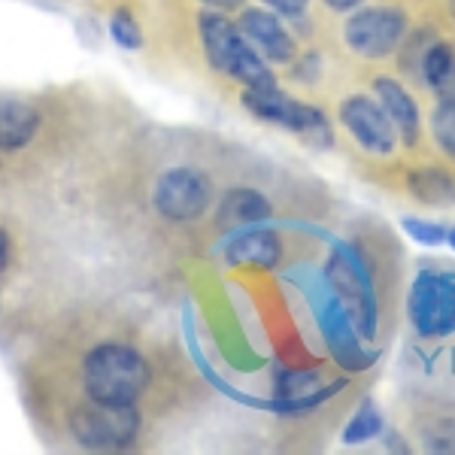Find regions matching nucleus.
I'll use <instances>...</instances> for the list:
<instances>
[{
	"instance_id": "9d476101",
	"label": "nucleus",
	"mask_w": 455,
	"mask_h": 455,
	"mask_svg": "<svg viewBox=\"0 0 455 455\" xmlns=\"http://www.w3.org/2000/svg\"><path fill=\"white\" fill-rule=\"evenodd\" d=\"M337 119L352 137V143L373 158H388L398 149V131H395L388 113L373 94H349V98H343L340 107H337Z\"/></svg>"
},
{
	"instance_id": "c85d7f7f",
	"label": "nucleus",
	"mask_w": 455,
	"mask_h": 455,
	"mask_svg": "<svg viewBox=\"0 0 455 455\" xmlns=\"http://www.w3.org/2000/svg\"><path fill=\"white\" fill-rule=\"evenodd\" d=\"M446 246L455 249V225H450V231H446Z\"/></svg>"
},
{
	"instance_id": "ddd939ff",
	"label": "nucleus",
	"mask_w": 455,
	"mask_h": 455,
	"mask_svg": "<svg viewBox=\"0 0 455 455\" xmlns=\"http://www.w3.org/2000/svg\"><path fill=\"white\" fill-rule=\"evenodd\" d=\"M285 255L283 237L270 228H240L234 231L231 243L225 249V259L228 264H252V267H264V270H274L280 267Z\"/></svg>"
},
{
	"instance_id": "f3484780",
	"label": "nucleus",
	"mask_w": 455,
	"mask_h": 455,
	"mask_svg": "<svg viewBox=\"0 0 455 455\" xmlns=\"http://www.w3.org/2000/svg\"><path fill=\"white\" fill-rule=\"evenodd\" d=\"M386 431V416L383 410L377 407L371 398L358 403V410L349 416L347 425L340 431V440L347 446H362V443H371V440H379Z\"/></svg>"
},
{
	"instance_id": "5701e85b",
	"label": "nucleus",
	"mask_w": 455,
	"mask_h": 455,
	"mask_svg": "<svg viewBox=\"0 0 455 455\" xmlns=\"http://www.w3.org/2000/svg\"><path fill=\"white\" fill-rule=\"evenodd\" d=\"M289 68H291V79H298V83H304V85L319 83V76H322V52H315V49L298 52V58L289 64Z\"/></svg>"
},
{
	"instance_id": "6ab92c4d",
	"label": "nucleus",
	"mask_w": 455,
	"mask_h": 455,
	"mask_svg": "<svg viewBox=\"0 0 455 455\" xmlns=\"http://www.w3.org/2000/svg\"><path fill=\"white\" fill-rule=\"evenodd\" d=\"M109 40L119 49H124V52H140L143 49V43H146L143 25H140V19L134 16L131 6L122 4L109 12Z\"/></svg>"
},
{
	"instance_id": "20e7f679",
	"label": "nucleus",
	"mask_w": 455,
	"mask_h": 455,
	"mask_svg": "<svg viewBox=\"0 0 455 455\" xmlns=\"http://www.w3.org/2000/svg\"><path fill=\"white\" fill-rule=\"evenodd\" d=\"M300 289L307 291V304L313 307L315 325H319V334L328 352L334 355V362L349 373L368 368L373 362V352H364L355 319L347 310V304L337 298V291L328 285L325 276H315L310 283L300 280Z\"/></svg>"
},
{
	"instance_id": "412c9836",
	"label": "nucleus",
	"mask_w": 455,
	"mask_h": 455,
	"mask_svg": "<svg viewBox=\"0 0 455 455\" xmlns=\"http://www.w3.org/2000/svg\"><path fill=\"white\" fill-rule=\"evenodd\" d=\"M428 128H431V137H435L437 149L450 161H455V104L437 100V107L431 109Z\"/></svg>"
},
{
	"instance_id": "6e6552de",
	"label": "nucleus",
	"mask_w": 455,
	"mask_h": 455,
	"mask_svg": "<svg viewBox=\"0 0 455 455\" xmlns=\"http://www.w3.org/2000/svg\"><path fill=\"white\" fill-rule=\"evenodd\" d=\"M410 34V16L401 6L379 4V6H358L349 12L347 25H343V43L349 52L379 61L401 49L403 36Z\"/></svg>"
},
{
	"instance_id": "bb28decb",
	"label": "nucleus",
	"mask_w": 455,
	"mask_h": 455,
	"mask_svg": "<svg viewBox=\"0 0 455 455\" xmlns=\"http://www.w3.org/2000/svg\"><path fill=\"white\" fill-rule=\"evenodd\" d=\"M207 10H222V12H234V10H243L246 6V0H201Z\"/></svg>"
},
{
	"instance_id": "9b49d317",
	"label": "nucleus",
	"mask_w": 455,
	"mask_h": 455,
	"mask_svg": "<svg viewBox=\"0 0 455 455\" xmlns=\"http://www.w3.org/2000/svg\"><path fill=\"white\" fill-rule=\"evenodd\" d=\"M237 25L267 64H285L289 68L298 58V40L291 34L289 21L276 16L274 10H267V6H243L237 12Z\"/></svg>"
},
{
	"instance_id": "4468645a",
	"label": "nucleus",
	"mask_w": 455,
	"mask_h": 455,
	"mask_svg": "<svg viewBox=\"0 0 455 455\" xmlns=\"http://www.w3.org/2000/svg\"><path fill=\"white\" fill-rule=\"evenodd\" d=\"M270 216H274L270 197L249 186H237L231 192H225L216 207V225L225 228V231H240V228L270 222Z\"/></svg>"
},
{
	"instance_id": "dca6fc26",
	"label": "nucleus",
	"mask_w": 455,
	"mask_h": 455,
	"mask_svg": "<svg viewBox=\"0 0 455 455\" xmlns=\"http://www.w3.org/2000/svg\"><path fill=\"white\" fill-rule=\"evenodd\" d=\"M410 197H416L425 207H452L455 204V176L443 167H416L403 180Z\"/></svg>"
},
{
	"instance_id": "393cba45",
	"label": "nucleus",
	"mask_w": 455,
	"mask_h": 455,
	"mask_svg": "<svg viewBox=\"0 0 455 455\" xmlns=\"http://www.w3.org/2000/svg\"><path fill=\"white\" fill-rule=\"evenodd\" d=\"M435 98L437 100H450V104H455V68L446 73L443 79L435 85Z\"/></svg>"
},
{
	"instance_id": "cd10ccee",
	"label": "nucleus",
	"mask_w": 455,
	"mask_h": 455,
	"mask_svg": "<svg viewBox=\"0 0 455 455\" xmlns=\"http://www.w3.org/2000/svg\"><path fill=\"white\" fill-rule=\"evenodd\" d=\"M322 4H325L331 12H352V10H358L364 0H322Z\"/></svg>"
},
{
	"instance_id": "39448f33",
	"label": "nucleus",
	"mask_w": 455,
	"mask_h": 455,
	"mask_svg": "<svg viewBox=\"0 0 455 455\" xmlns=\"http://www.w3.org/2000/svg\"><path fill=\"white\" fill-rule=\"evenodd\" d=\"M70 437L83 450L92 452H119L137 443L143 428V416L134 407H109V403L88 401L76 403L68 416Z\"/></svg>"
},
{
	"instance_id": "a211bd4d",
	"label": "nucleus",
	"mask_w": 455,
	"mask_h": 455,
	"mask_svg": "<svg viewBox=\"0 0 455 455\" xmlns=\"http://www.w3.org/2000/svg\"><path fill=\"white\" fill-rule=\"evenodd\" d=\"M452 68H455V46H452V43H446L443 36H435V40L428 43V49H425V55H422L419 83L428 88V92H435V85Z\"/></svg>"
},
{
	"instance_id": "2eb2a0df",
	"label": "nucleus",
	"mask_w": 455,
	"mask_h": 455,
	"mask_svg": "<svg viewBox=\"0 0 455 455\" xmlns=\"http://www.w3.org/2000/svg\"><path fill=\"white\" fill-rule=\"evenodd\" d=\"M40 131V113L19 98H0V152H19Z\"/></svg>"
},
{
	"instance_id": "7ed1b4c3",
	"label": "nucleus",
	"mask_w": 455,
	"mask_h": 455,
	"mask_svg": "<svg viewBox=\"0 0 455 455\" xmlns=\"http://www.w3.org/2000/svg\"><path fill=\"white\" fill-rule=\"evenodd\" d=\"M240 104L252 119L264 124H274L280 131L295 134L300 143H307L310 149L328 152L334 149V124L325 116V109L304 104V100L285 94L280 85L270 88H243L240 92Z\"/></svg>"
},
{
	"instance_id": "a878e982",
	"label": "nucleus",
	"mask_w": 455,
	"mask_h": 455,
	"mask_svg": "<svg viewBox=\"0 0 455 455\" xmlns=\"http://www.w3.org/2000/svg\"><path fill=\"white\" fill-rule=\"evenodd\" d=\"M10 261H12V240H10V234L0 228V276L10 267Z\"/></svg>"
},
{
	"instance_id": "f03ea898",
	"label": "nucleus",
	"mask_w": 455,
	"mask_h": 455,
	"mask_svg": "<svg viewBox=\"0 0 455 455\" xmlns=\"http://www.w3.org/2000/svg\"><path fill=\"white\" fill-rule=\"evenodd\" d=\"M197 34H201L204 58L216 73L237 83L240 88H270L280 85L276 73L261 58L259 49L246 40L237 21H231L222 10L197 12Z\"/></svg>"
},
{
	"instance_id": "aec40b11",
	"label": "nucleus",
	"mask_w": 455,
	"mask_h": 455,
	"mask_svg": "<svg viewBox=\"0 0 455 455\" xmlns=\"http://www.w3.org/2000/svg\"><path fill=\"white\" fill-rule=\"evenodd\" d=\"M437 31L435 28H416V31H410L403 36L401 49H398V64H401V73L407 79H416L419 83V64H422V55L425 49H428V43L435 40Z\"/></svg>"
},
{
	"instance_id": "c756f323",
	"label": "nucleus",
	"mask_w": 455,
	"mask_h": 455,
	"mask_svg": "<svg viewBox=\"0 0 455 455\" xmlns=\"http://www.w3.org/2000/svg\"><path fill=\"white\" fill-rule=\"evenodd\" d=\"M450 16L455 19V0H450Z\"/></svg>"
},
{
	"instance_id": "423d86ee",
	"label": "nucleus",
	"mask_w": 455,
	"mask_h": 455,
	"mask_svg": "<svg viewBox=\"0 0 455 455\" xmlns=\"http://www.w3.org/2000/svg\"><path fill=\"white\" fill-rule=\"evenodd\" d=\"M322 276L337 291V298L347 304L358 334L364 340H373L377 337V289H373L371 267L364 264L362 252L349 243H337Z\"/></svg>"
},
{
	"instance_id": "f8f14e48",
	"label": "nucleus",
	"mask_w": 455,
	"mask_h": 455,
	"mask_svg": "<svg viewBox=\"0 0 455 455\" xmlns=\"http://www.w3.org/2000/svg\"><path fill=\"white\" fill-rule=\"evenodd\" d=\"M371 94L379 100V104H383V109L388 113V119H392V124H395V131H398L401 143H407V146L419 143L422 113H419V104H416V98L410 94V88L403 85L401 79L379 73V76L371 79Z\"/></svg>"
},
{
	"instance_id": "b1692460",
	"label": "nucleus",
	"mask_w": 455,
	"mask_h": 455,
	"mask_svg": "<svg viewBox=\"0 0 455 455\" xmlns=\"http://www.w3.org/2000/svg\"><path fill=\"white\" fill-rule=\"evenodd\" d=\"M267 10H274L276 16H283L285 21H300L310 10V0H261Z\"/></svg>"
},
{
	"instance_id": "0eeeda50",
	"label": "nucleus",
	"mask_w": 455,
	"mask_h": 455,
	"mask_svg": "<svg viewBox=\"0 0 455 455\" xmlns=\"http://www.w3.org/2000/svg\"><path fill=\"white\" fill-rule=\"evenodd\" d=\"M407 315L413 331L435 340L455 331V270L422 267L410 283Z\"/></svg>"
},
{
	"instance_id": "4be33fe9",
	"label": "nucleus",
	"mask_w": 455,
	"mask_h": 455,
	"mask_svg": "<svg viewBox=\"0 0 455 455\" xmlns=\"http://www.w3.org/2000/svg\"><path fill=\"white\" fill-rule=\"evenodd\" d=\"M401 231L407 234L413 243H419L425 249H437V246L446 243V231H450V225L435 222V219H425V216H403Z\"/></svg>"
},
{
	"instance_id": "f257e3e1",
	"label": "nucleus",
	"mask_w": 455,
	"mask_h": 455,
	"mask_svg": "<svg viewBox=\"0 0 455 455\" xmlns=\"http://www.w3.org/2000/svg\"><path fill=\"white\" fill-rule=\"evenodd\" d=\"M152 379L149 362L137 347L122 340H104L83 358V392L88 401L109 407H134Z\"/></svg>"
},
{
	"instance_id": "1a4fd4ad",
	"label": "nucleus",
	"mask_w": 455,
	"mask_h": 455,
	"mask_svg": "<svg viewBox=\"0 0 455 455\" xmlns=\"http://www.w3.org/2000/svg\"><path fill=\"white\" fill-rule=\"evenodd\" d=\"M216 201V186L197 167H171L156 180L152 204L158 216L173 225H188L204 216Z\"/></svg>"
}]
</instances>
